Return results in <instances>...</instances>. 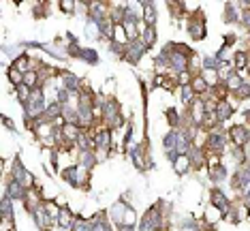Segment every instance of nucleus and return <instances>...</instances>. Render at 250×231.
Wrapping results in <instances>:
<instances>
[{"mask_svg":"<svg viewBox=\"0 0 250 231\" xmlns=\"http://www.w3.org/2000/svg\"><path fill=\"white\" fill-rule=\"evenodd\" d=\"M233 111H235V109H233V105L229 103V99H227V101H220L218 107H216V111H214V114H216V118H218V122L222 124V122H225V120H229V118L233 116Z\"/></svg>","mask_w":250,"mask_h":231,"instance_id":"39448f33","label":"nucleus"},{"mask_svg":"<svg viewBox=\"0 0 250 231\" xmlns=\"http://www.w3.org/2000/svg\"><path fill=\"white\" fill-rule=\"evenodd\" d=\"M139 39L143 41V45L150 50V47L156 43V28H154V26H145V30L141 32V36H139Z\"/></svg>","mask_w":250,"mask_h":231,"instance_id":"9b49d317","label":"nucleus"},{"mask_svg":"<svg viewBox=\"0 0 250 231\" xmlns=\"http://www.w3.org/2000/svg\"><path fill=\"white\" fill-rule=\"evenodd\" d=\"M30 94H32V88H28L26 84H21V86H18V88H15V96H18V101H19L21 105L28 103Z\"/></svg>","mask_w":250,"mask_h":231,"instance_id":"ddd939ff","label":"nucleus"},{"mask_svg":"<svg viewBox=\"0 0 250 231\" xmlns=\"http://www.w3.org/2000/svg\"><path fill=\"white\" fill-rule=\"evenodd\" d=\"M240 21H242L244 28L250 30V11H242V13H240Z\"/></svg>","mask_w":250,"mask_h":231,"instance_id":"a211bd4d","label":"nucleus"},{"mask_svg":"<svg viewBox=\"0 0 250 231\" xmlns=\"http://www.w3.org/2000/svg\"><path fill=\"white\" fill-rule=\"evenodd\" d=\"M128 208H130V206H126V201H124V199L116 201V203H113V206L109 208V212H107V218H109L113 225H122L124 214H126Z\"/></svg>","mask_w":250,"mask_h":231,"instance_id":"7ed1b4c3","label":"nucleus"},{"mask_svg":"<svg viewBox=\"0 0 250 231\" xmlns=\"http://www.w3.org/2000/svg\"><path fill=\"white\" fill-rule=\"evenodd\" d=\"M135 223H137V214H135L133 208H128L126 214H124V221H122V225H126V227H135Z\"/></svg>","mask_w":250,"mask_h":231,"instance_id":"dca6fc26","label":"nucleus"},{"mask_svg":"<svg viewBox=\"0 0 250 231\" xmlns=\"http://www.w3.org/2000/svg\"><path fill=\"white\" fill-rule=\"evenodd\" d=\"M231 96H233V99H237V103H240V101L250 99V82H244L240 88H237V92H233Z\"/></svg>","mask_w":250,"mask_h":231,"instance_id":"4468645a","label":"nucleus"},{"mask_svg":"<svg viewBox=\"0 0 250 231\" xmlns=\"http://www.w3.org/2000/svg\"><path fill=\"white\" fill-rule=\"evenodd\" d=\"M116 231H135V227H126V225H118Z\"/></svg>","mask_w":250,"mask_h":231,"instance_id":"6ab92c4d","label":"nucleus"},{"mask_svg":"<svg viewBox=\"0 0 250 231\" xmlns=\"http://www.w3.org/2000/svg\"><path fill=\"white\" fill-rule=\"evenodd\" d=\"M210 178L218 184V182H225L227 180V167L222 163L214 165V167H210Z\"/></svg>","mask_w":250,"mask_h":231,"instance_id":"9d476101","label":"nucleus"},{"mask_svg":"<svg viewBox=\"0 0 250 231\" xmlns=\"http://www.w3.org/2000/svg\"><path fill=\"white\" fill-rule=\"evenodd\" d=\"M250 142V128L246 124H235L229 128V143L235 148H244Z\"/></svg>","mask_w":250,"mask_h":231,"instance_id":"f257e3e1","label":"nucleus"},{"mask_svg":"<svg viewBox=\"0 0 250 231\" xmlns=\"http://www.w3.org/2000/svg\"><path fill=\"white\" fill-rule=\"evenodd\" d=\"M148 52V47L143 45V41L141 39H135V41H130L128 45H126V52H124V58H126L128 62H139L141 60V56Z\"/></svg>","mask_w":250,"mask_h":231,"instance_id":"f03ea898","label":"nucleus"},{"mask_svg":"<svg viewBox=\"0 0 250 231\" xmlns=\"http://www.w3.org/2000/svg\"><path fill=\"white\" fill-rule=\"evenodd\" d=\"M190 88H193V92L197 94V96H203V94L210 90L208 84H205V79L201 77V73H197V75L193 77V82H190Z\"/></svg>","mask_w":250,"mask_h":231,"instance_id":"1a4fd4ad","label":"nucleus"},{"mask_svg":"<svg viewBox=\"0 0 250 231\" xmlns=\"http://www.w3.org/2000/svg\"><path fill=\"white\" fill-rule=\"evenodd\" d=\"M75 221H77V218H75V216H73V212H71V210H69V208H67V206H64V208H62V210H60V216H58V225H60V227H62V229H67V231H71V229H73V225H75Z\"/></svg>","mask_w":250,"mask_h":231,"instance_id":"423d86ee","label":"nucleus"},{"mask_svg":"<svg viewBox=\"0 0 250 231\" xmlns=\"http://www.w3.org/2000/svg\"><path fill=\"white\" fill-rule=\"evenodd\" d=\"M9 82L13 84L15 88L24 84V73H21V71H18V69L13 67V64H11V69H9Z\"/></svg>","mask_w":250,"mask_h":231,"instance_id":"2eb2a0df","label":"nucleus"},{"mask_svg":"<svg viewBox=\"0 0 250 231\" xmlns=\"http://www.w3.org/2000/svg\"><path fill=\"white\" fill-rule=\"evenodd\" d=\"M81 58H84L86 62H90V64L99 62V53H96L94 50H84V52H81Z\"/></svg>","mask_w":250,"mask_h":231,"instance_id":"f3484780","label":"nucleus"},{"mask_svg":"<svg viewBox=\"0 0 250 231\" xmlns=\"http://www.w3.org/2000/svg\"><path fill=\"white\" fill-rule=\"evenodd\" d=\"M190 167H193V163H190L188 154H178V159L173 160V169H176L178 176H184Z\"/></svg>","mask_w":250,"mask_h":231,"instance_id":"0eeeda50","label":"nucleus"},{"mask_svg":"<svg viewBox=\"0 0 250 231\" xmlns=\"http://www.w3.org/2000/svg\"><path fill=\"white\" fill-rule=\"evenodd\" d=\"M143 21H145V26L156 24V7L152 2H143Z\"/></svg>","mask_w":250,"mask_h":231,"instance_id":"f8f14e48","label":"nucleus"},{"mask_svg":"<svg viewBox=\"0 0 250 231\" xmlns=\"http://www.w3.org/2000/svg\"><path fill=\"white\" fill-rule=\"evenodd\" d=\"M4 193H7L13 201H24L26 197H28V189H24V186H21L18 180H13V178L7 182V191Z\"/></svg>","mask_w":250,"mask_h":231,"instance_id":"20e7f679","label":"nucleus"},{"mask_svg":"<svg viewBox=\"0 0 250 231\" xmlns=\"http://www.w3.org/2000/svg\"><path fill=\"white\" fill-rule=\"evenodd\" d=\"M231 64H233V69H235L237 73L244 71V69H248V52H235L233 53Z\"/></svg>","mask_w":250,"mask_h":231,"instance_id":"6e6552de","label":"nucleus"}]
</instances>
